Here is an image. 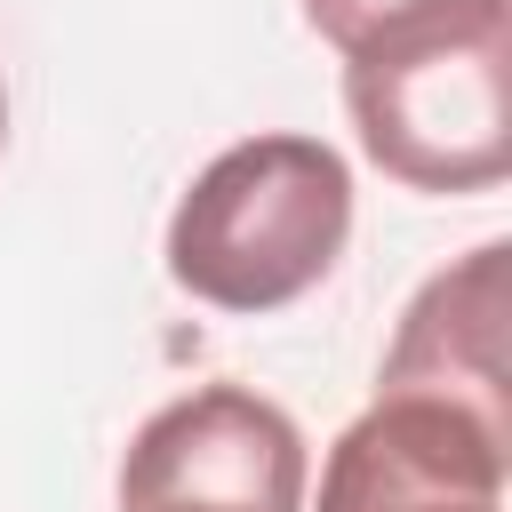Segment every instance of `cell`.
<instances>
[{
	"label": "cell",
	"mask_w": 512,
	"mask_h": 512,
	"mask_svg": "<svg viewBox=\"0 0 512 512\" xmlns=\"http://www.w3.org/2000/svg\"><path fill=\"white\" fill-rule=\"evenodd\" d=\"M512 8L464 0L408 16L344 56V112L360 152L408 192H488L512 168L504 136Z\"/></svg>",
	"instance_id": "6da1fadb"
},
{
	"label": "cell",
	"mask_w": 512,
	"mask_h": 512,
	"mask_svg": "<svg viewBox=\"0 0 512 512\" xmlns=\"http://www.w3.org/2000/svg\"><path fill=\"white\" fill-rule=\"evenodd\" d=\"M352 240V168L320 136H248L216 152L168 216V280L216 312H280L336 272Z\"/></svg>",
	"instance_id": "7a4b0ae2"
},
{
	"label": "cell",
	"mask_w": 512,
	"mask_h": 512,
	"mask_svg": "<svg viewBox=\"0 0 512 512\" xmlns=\"http://www.w3.org/2000/svg\"><path fill=\"white\" fill-rule=\"evenodd\" d=\"M120 512H304V432L248 384H200L128 440Z\"/></svg>",
	"instance_id": "3957f363"
},
{
	"label": "cell",
	"mask_w": 512,
	"mask_h": 512,
	"mask_svg": "<svg viewBox=\"0 0 512 512\" xmlns=\"http://www.w3.org/2000/svg\"><path fill=\"white\" fill-rule=\"evenodd\" d=\"M512 432L440 392H376L320 464V512H504Z\"/></svg>",
	"instance_id": "277c9868"
},
{
	"label": "cell",
	"mask_w": 512,
	"mask_h": 512,
	"mask_svg": "<svg viewBox=\"0 0 512 512\" xmlns=\"http://www.w3.org/2000/svg\"><path fill=\"white\" fill-rule=\"evenodd\" d=\"M504 256L512 248L488 240L416 288L376 392H440V400L504 424Z\"/></svg>",
	"instance_id": "5b68a950"
},
{
	"label": "cell",
	"mask_w": 512,
	"mask_h": 512,
	"mask_svg": "<svg viewBox=\"0 0 512 512\" xmlns=\"http://www.w3.org/2000/svg\"><path fill=\"white\" fill-rule=\"evenodd\" d=\"M432 8H464V0H304V24L336 56H352L360 40H376V32L408 24V16H432Z\"/></svg>",
	"instance_id": "8992f818"
},
{
	"label": "cell",
	"mask_w": 512,
	"mask_h": 512,
	"mask_svg": "<svg viewBox=\"0 0 512 512\" xmlns=\"http://www.w3.org/2000/svg\"><path fill=\"white\" fill-rule=\"evenodd\" d=\"M0 152H8V88H0Z\"/></svg>",
	"instance_id": "52a82bcc"
}]
</instances>
